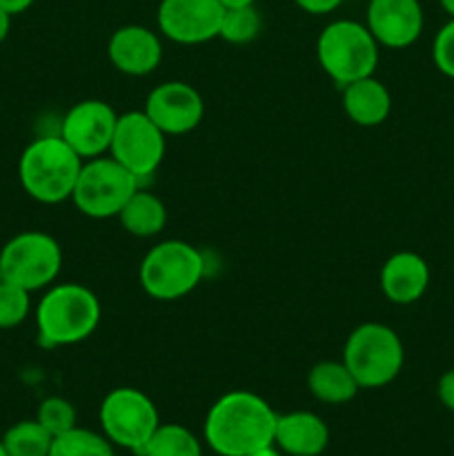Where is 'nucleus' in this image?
<instances>
[{"label": "nucleus", "instance_id": "obj_1", "mask_svg": "<svg viewBox=\"0 0 454 456\" xmlns=\"http://www.w3.org/2000/svg\"><path fill=\"white\" fill-rule=\"evenodd\" d=\"M276 419L263 396L231 390L209 408L203 435L216 456H247L274 445Z\"/></svg>", "mask_w": 454, "mask_h": 456}, {"label": "nucleus", "instance_id": "obj_2", "mask_svg": "<svg viewBox=\"0 0 454 456\" xmlns=\"http://www.w3.org/2000/svg\"><path fill=\"white\" fill-rule=\"evenodd\" d=\"M102 307L96 294L80 283H58L36 307L38 338L45 347L76 346L96 332Z\"/></svg>", "mask_w": 454, "mask_h": 456}, {"label": "nucleus", "instance_id": "obj_3", "mask_svg": "<svg viewBox=\"0 0 454 456\" xmlns=\"http://www.w3.org/2000/svg\"><path fill=\"white\" fill-rule=\"evenodd\" d=\"M85 160L56 136H40L25 147L18 163L20 185L34 200L56 205L71 199Z\"/></svg>", "mask_w": 454, "mask_h": 456}, {"label": "nucleus", "instance_id": "obj_4", "mask_svg": "<svg viewBox=\"0 0 454 456\" xmlns=\"http://www.w3.org/2000/svg\"><path fill=\"white\" fill-rule=\"evenodd\" d=\"M316 56L325 74L336 85L374 76L378 65V43L368 25L356 20H334L323 27L316 40Z\"/></svg>", "mask_w": 454, "mask_h": 456}, {"label": "nucleus", "instance_id": "obj_5", "mask_svg": "<svg viewBox=\"0 0 454 456\" xmlns=\"http://www.w3.org/2000/svg\"><path fill=\"white\" fill-rule=\"evenodd\" d=\"M205 276V256L187 240H163L154 245L138 267V281L147 297L178 301L199 288Z\"/></svg>", "mask_w": 454, "mask_h": 456}, {"label": "nucleus", "instance_id": "obj_6", "mask_svg": "<svg viewBox=\"0 0 454 456\" xmlns=\"http://www.w3.org/2000/svg\"><path fill=\"white\" fill-rule=\"evenodd\" d=\"M343 363L361 390H378L390 386L403 370V341L387 325L363 323L347 337Z\"/></svg>", "mask_w": 454, "mask_h": 456}, {"label": "nucleus", "instance_id": "obj_7", "mask_svg": "<svg viewBox=\"0 0 454 456\" xmlns=\"http://www.w3.org/2000/svg\"><path fill=\"white\" fill-rule=\"evenodd\" d=\"M138 178L111 156L85 160L71 200L89 218L118 216L129 196L138 190Z\"/></svg>", "mask_w": 454, "mask_h": 456}, {"label": "nucleus", "instance_id": "obj_8", "mask_svg": "<svg viewBox=\"0 0 454 456\" xmlns=\"http://www.w3.org/2000/svg\"><path fill=\"white\" fill-rule=\"evenodd\" d=\"M61 245L45 232H22L9 239L0 249L3 281L20 285L27 292L49 288L61 274Z\"/></svg>", "mask_w": 454, "mask_h": 456}, {"label": "nucleus", "instance_id": "obj_9", "mask_svg": "<svg viewBox=\"0 0 454 456\" xmlns=\"http://www.w3.org/2000/svg\"><path fill=\"white\" fill-rule=\"evenodd\" d=\"M102 435L118 448L141 454L150 436L160 426L158 410L145 392L136 387H116L102 399L101 412Z\"/></svg>", "mask_w": 454, "mask_h": 456}, {"label": "nucleus", "instance_id": "obj_10", "mask_svg": "<svg viewBox=\"0 0 454 456\" xmlns=\"http://www.w3.org/2000/svg\"><path fill=\"white\" fill-rule=\"evenodd\" d=\"M165 134L145 111H125L118 116L109 156L141 178L151 176L165 159Z\"/></svg>", "mask_w": 454, "mask_h": 456}, {"label": "nucleus", "instance_id": "obj_11", "mask_svg": "<svg viewBox=\"0 0 454 456\" xmlns=\"http://www.w3.org/2000/svg\"><path fill=\"white\" fill-rule=\"evenodd\" d=\"M118 114L98 98L80 101L71 107L61 123V136L83 160L98 159L109 151Z\"/></svg>", "mask_w": 454, "mask_h": 456}, {"label": "nucleus", "instance_id": "obj_12", "mask_svg": "<svg viewBox=\"0 0 454 456\" xmlns=\"http://www.w3.org/2000/svg\"><path fill=\"white\" fill-rule=\"evenodd\" d=\"M223 7L218 0H160L156 20L165 38L178 45H203L218 38Z\"/></svg>", "mask_w": 454, "mask_h": 456}, {"label": "nucleus", "instance_id": "obj_13", "mask_svg": "<svg viewBox=\"0 0 454 456\" xmlns=\"http://www.w3.org/2000/svg\"><path fill=\"white\" fill-rule=\"evenodd\" d=\"M142 111L165 136H182L200 125L205 102L191 85L182 80H167L151 89Z\"/></svg>", "mask_w": 454, "mask_h": 456}, {"label": "nucleus", "instance_id": "obj_14", "mask_svg": "<svg viewBox=\"0 0 454 456\" xmlns=\"http://www.w3.org/2000/svg\"><path fill=\"white\" fill-rule=\"evenodd\" d=\"M365 25L378 45L405 49L418 40L426 16L418 0H369Z\"/></svg>", "mask_w": 454, "mask_h": 456}, {"label": "nucleus", "instance_id": "obj_15", "mask_svg": "<svg viewBox=\"0 0 454 456\" xmlns=\"http://www.w3.org/2000/svg\"><path fill=\"white\" fill-rule=\"evenodd\" d=\"M107 56L120 74L147 76L163 61V45L150 27L125 25L111 34Z\"/></svg>", "mask_w": 454, "mask_h": 456}, {"label": "nucleus", "instance_id": "obj_16", "mask_svg": "<svg viewBox=\"0 0 454 456\" xmlns=\"http://www.w3.org/2000/svg\"><path fill=\"white\" fill-rule=\"evenodd\" d=\"M383 297L396 305H412L430 285V265L417 252H396L383 263L378 274Z\"/></svg>", "mask_w": 454, "mask_h": 456}, {"label": "nucleus", "instance_id": "obj_17", "mask_svg": "<svg viewBox=\"0 0 454 456\" xmlns=\"http://www.w3.org/2000/svg\"><path fill=\"white\" fill-rule=\"evenodd\" d=\"M329 445V428L319 414L298 410L279 414L274 448L288 456H320Z\"/></svg>", "mask_w": 454, "mask_h": 456}, {"label": "nucleus", "instance_id": "obj_18", "mask_svg": "<svg viewBox=\"0 0 454 456\" xmlns=\"http://www.w3.org/2000/svg\"><path fill=\"white\" fill-rule=\"evenodd\" d=\"M343 110L352 123L361 127H377L392 111V96L385 85L374 76L354 80L343 87Z\"/></svg>", "mask_w": 454, "mask_h": 456}, {"label": "nucleus", "instance_id": "obj_19", "mask_svg": "<svg viewBox=\"0 0 454 456\" xmlns=\"http://www.w3.org/2000/svg\"><path fill=\"white\" fill-rule=\"evenodd\" d=\"M307 390L316 401L343 405L359 395V383L343 361H320L307 374Z\"/></svg>", "mask_w": 454, "mask_h": 456}, {"label": "nucleus", "instance_id": "obj_20", "mask_svg": "<svg viewBox=\"0 0 454 456\" xmlns=\"http://www.w3.org/2000/svg\"><path fill=\"white\" fill-rule=\"evenodd\" d=\"M120 225L138 239H151V236L160 234L167 223V209L165 203L151 191H145L138 187L127 203L123 205L118 214Z\"/></svg>", "mask_w": 454, "mask_h": 456}, {"label": "nucleus", "instance_id": "obj_21", "mask_svg": "<svg viewBox=\"0 0 454 456\" xmlns=\"http://www.w3.org/2000/svg\"><path fill=\"white\" fill-rule=\"evenodd\" d=\"M138 456H203V445L190 428L160 423Z\"/></svg>", "mask_w": 454, "mask_h": 456}, {"label": "nucleus", "instance_id": "obj_22", "mask_svg": "<svg viewBox=\"0 0 454 456\" xmlns=\"http://www.w3.org/2000/svg\"><path fill=\"white\" fill-rule=\"evenodd\" d=\"M4 450L9 456H49L53 436L38 421H18L4 432Z\"/></svg>", "mask_w": 454, "mask_h": 456}, {"label": "nucleus", "instance_id": "obj_23", "mask_svg": "<svg viewBox=\"0 0 454 456\" xmlns=\"http://www.w3.org/2000/svg\"><path fill=\"white\" fill-rule=\"evenodd\" d=\"M49 456H116V452L114 444L105 435L76 426L53 439Z\"/></svg>", "mask_w": 454, "mask_h": 456}, {"label": "nucleus", "instance_id": "obj_24", "mask_svg": "<svg viewBox=\"0 0 454 456\" xmlns=\"http://www.w3.org/2000/svg\"><path fill=\"white\" fill-rule=\"evenodd\" d=\"M263 29V16L256 4H245V7H230L223 13L221 31L218 38L231 45H247L258 38Z\"/></svg>", "mask_w": 454, "mask_h": 456}, {"label": "nucleus", "instance_id": "obj_25", "mask_svg": "<svg viewBox=\"0 0 454 456\" xmlns=\"http://www.w3.org/2000/svg\"><path fill=\"white\" fill-rule=\"evenodd\" d=\"M31 292L9 281H0V330H12L25 323L31 312Z\"/></svg>", "mask_w": 454, "mask_h": 456}, {"label": "nucleus", "instance_id": "obj_26", "mask_svg": "<svg viewBox=\"0 0 454 456\" xmlns=\"http://www.w3.org/2000/svg\"><path fill=\"white\" fill-rule=\"evenodd\" d=\"M76 408L71 401L62 399V396H47L43 403L38 405V414L36 421L56 439V436L65 435V432L74 430L76 428Z\"/></svg>", "mask_w": 454, "mask_h": 456}, {"label": "nucleus", "instance_id": "obj_27", "mask_svg": "<svg viewBox=\"0 0 454 456\" xmlns=\"http://www.w3.org/2000/svg\"><path fill=\"white\" fill-rule=\"evenodd\" d=\"M432 61L441 74L454 78V18H450L436 31L434 43H432Z\"/></svg>", "mask_w": 454, "mask_h": 456}, {"label": "nucleus", "instance_id": "obj_28", "mask_svg": "<svg viewBox=\"0 0 454 456\" xmlns=\"http://www.w3.org/2000/svg\"><path fill=\"white\" fill-rule=\"evenodd\" d=\"M298 4V9H303L305 13L312 16H325V13L336 12L343 4V0H294Z\"/></svg>", "mask_w": 454, "mask_h": 456}, {"label": "nucleus", "instance_id": "obj_29", "mask_svg": "<svg viewBox=\"0 0 454 456\" xmlns=\"http://www.w3.org/2000/svg\"><path fill=\"white\" fill-rule=\"evenodd\" d=\"M436 395H439L441 403H443L450 412H454V368L448 370V372L439 379Z\"/></svg>", "mask_w": 454, "mask_h": 456}, {"label": "nucleus", "instance_id": "obj_30", "mask_svg": "<svg viewBox=\"0 0 454 456\" xmlns=\"http://www.w3.org/2000/svg\"><path fill=\"white\" fill-rule=\"evenodd\" d=\"M34 3L36 0H0V7L12 13V16H16V13L27 12Z\"/></svg>", "mask_w": 454, "mask_h": 456}, {"label": "nucleus", "instance_id": "obj_31", "mask_svg": "<svg viewBox=\"0 0 454 456\" xmlns=\"http://www.w3.org/2000/svg\"><path fill=\"white\" fill-rule=\"evenodd\" d=\"M9 29H12V13L0 7V43H4V38L9 36Z\"/></svg>", "mask_w": 454, "mask_h": 456}, {"label": "nucleus", "instance_id": "obj_32", "mask_svg": "<svg viewBox=\"0 0 454 456\" xmlns=\"http://www.w3.org/2000/svg\"><path fill=\"white\" fill-rule=\"evenodd\" d=\"M218 3H221L225 9H230V7H245V4H254L256 0H218Z\"/></svg>", "mask_w": 454, "mask_h": 456}, {"label": "nucleus", "instance_id": "obj_33", "mask_svg": "<svg viewBox=\"0 0 454 456\" xmlns=\"http://www.w3.org/2000/svg\"><path fill=\"white\" fill-rule=\"evenodd\" d=\"M247 456H285V454L280 452L279 448H274V445H270V448H263V450H258V452H252Z\"/></svg>", "mask_w": 454, "mask_h": 456}, {"label": "nucleus", "instance_id": "obj_34", "mask_svg": "<svg viewBox=\"0 0 454 456\" xmlns=\"http://www.w3.org/2000/svg\"><path fill=\"white\" fill-rule=\"evenodd\" d=\"M441 7L445 9V13H448L450 18H454V0H439Z\"/></svg>", "mask_w": 454, "mask_h": 456}, {"label": "nucleus", "instance_id": "obj_35", "mask_svg": "<svg viewBox=\"0 0 454 456\" xmlns=\"http://www.w3.org/2000/svg\"><path fill=\"white\" fill-rule=\"evenodd\" d=\"M0 456H9V454H7V450H4V444H3V439H0Z\"/></svg>", "mask_w": 454, "mask_h": 456}, {"label": "nucleus", "instance_id": "obj_36", "mask_svg": "<svg viewBox=\"0 0 454 456\" xmlns=\"http://www.w3.org/2000/svg\"><path fill=\"white\" fill-rule=\"evenodd\" d=\"M0 281H3V272H0Z\"/></svg>", "mask_w": 454, "mask_h": 456}]
</instances>
